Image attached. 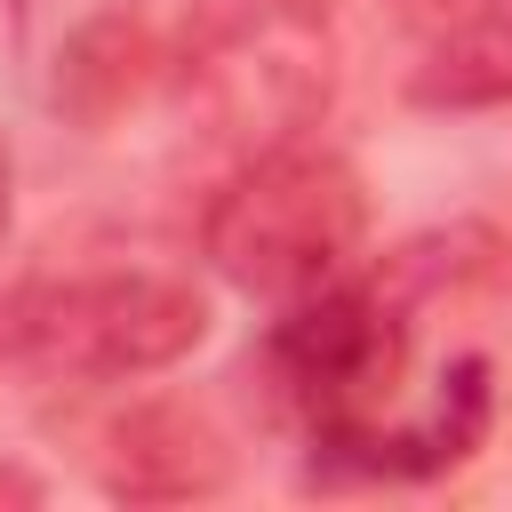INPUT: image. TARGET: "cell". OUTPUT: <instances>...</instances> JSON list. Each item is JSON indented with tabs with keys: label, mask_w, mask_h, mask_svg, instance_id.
<instances>
[{
	"label": "cell",
	"mask_w": 512,
	"mask_h": 512,
	"mask_svg": "<svg viewBox=\"0 0 512 512\" xmlns=\"http://www.w3.org/2000/svg\"><path fill=\"white\" fill-rule=\"evenodd\" d=\"M512 96V0L464 8L416 64V104H504Z\"/></svg>",
	"instance_id": "obj_5"
},
{
	"label": "cell",
	"mask_w": 512,
	"mask_h": 512,
	"mask_svg": "<svg viewBox=\"0 0 512 512\" xmlns=\"http://www.w3.org/2000/svg\"><path fill=\"white\" fill-rule=\"evenodd\" d=\"M8 216H16V168H8V144H0V232H8Z\"/></svg>",
	"instance_id": "obj_7"
},
{
	"label": "cell",
	"mask_w": 512,
	"mask_h": 512,
	"mask_svg": "<svg viewBox=\"0 0 512 512\" xmlns=\"http://www.w3.org/2000/svg\"><path fill=\"white\" fill-rule=\"evenodd\" d=\"M360 232H368L360 176L336 152L280 144V152L248 160L216 192V208L200 224V248H208L216 280H232L240 296L296 304V296H312V288L352 272Z\"/></svg>",
	"instance_id": "obj_1"
},
{
	"label": "cell",
	"mask_w": 512,
	"mask_h": 512,
	"mask_svg": "<svg viewBox=\"0 0 512 512\" xmlns=\"http://www.w3.org/2000/svg\"><path fill=\"white\" fill-rule=\"evenodd\" d=\"M480 432H488V368H480V360H456V368L424 392L416 416H400V424H392V416L368 424V432L344 440L328 464L368 472V480H424V472L464 464V456L480 448Z\"/></svg>",
	"instance_id": "obj_4"
},
{
	"label": "cell",
	"mask_w": 512,
	"mask_h": 512,
	"mask_svg": "<svg viewBox=\"0 0 512 512\" xmlns=\"http://www.w3.org/2000/svg\"><path fill=\"white\" fill-rule=\"evenodd\" d=\"M32 496H40V480H32V472H8V464H0V504H32Z\"/></svg>",
	"instance_id": "obj_6"
},
{
	"label": "cell",
	"mask_w": 512,
	"mask_h": 512,
	"mask_svg": "<svg viewBox=\"0 0 512 512\" xmlns=\"http://www.w3.org/2000/svg\"><path fill=\"white\" fill-rule=\"evenodd\" d=\"M208 336V304L168 272H80L24 280L0 296V368L48 384H128L176 368Z\"/></svg>",
	"instance_id": "obj_2"
},
{
	"label": "cell",
	"mask_w": 512,
	"mask_h": 512,
	"mask_svg": "<svg viewBox=\"0 0 512 512\" xmlns=\"http://www.w3.org/2000/svg\"><path fill=\"white\" fill-rule=\"evenodd\" d=\"M264 368H272L280 400L304 416L312 448L336 456L344 440L384 424L400 368H408V320L392 312V296H376L368 280L344 272V280L280 304V320L264 336Z\"/></svg>",
	"instance_id": "obj_3"
}]
</instances>
